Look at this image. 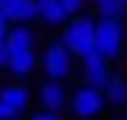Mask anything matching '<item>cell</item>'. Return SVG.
Returning <instances> with one entry per match:
<instances>
[{"label":"cell","instance_id":"13","mask_svg":"<svg viewBox=\"0 0 127 120\" xmlns=\"http://www.w3.org/2000/svg\"><path fill=\"white\" fill-rule=\"evenodd\" d=\"M90 3L97 7V13H100V17H121L124 13V0H90Z\"/></svg>","mask_w":127,"mask_h":120},{"label":"cell","instance_id":"14","mask_svg":"<svg viewBox=\"0 0 127 120\" xmlns=\"http://www.w3.org/2000/svg\"><path fill=\"white\" fill-rule=\"evenodd\" d=\"M64 10H67V17H77V13L84 10V0H60Z\"/></svg>","mask_w":127,"mask_h":120},{"label":"cell","instance_id":"4","mask_svg":"<svg viewBox=\"0 0 127 120\" xmlns=\"http://www.w3.org/2000/svg\"><path fill=\"white\" fill-rule=\"evenodd\" d=\"M121 50H124V24H121V17H97V53L114 60V57H121Z\"/></svg>","mask_w":127,"mask_h":120},{"label":"cell","instance_id":"16","mask_svg":"<svg viewBox=\"0 0 127 120\" xmlns=\"http://www.w3.org/2000/svg\"><path fill=\"white\" fill-rule=\"evenodd\" d=\"M7 30H10V17H7L3 7H0V40H7Z\"/></svg>","mask_w":127,"mask_h":120},{"label":"cell","instance_id":"19","mask_svg":"<svg viewBox=\"0 0 127 120\" xmlns=\"http://www.w3.org/2000/svg\"><path fill=\"white\" fill-rule=\"evenodd\" d=\"M124 3H127V0H124Z\"/></svg>","mask_w":127,"mask_h":120},{"label":"cell","instance_id":"1","mask_svg":"<svg viewBox=\"0 0 127 120\" xmlns=\"http://www.w3.org/2000/svg\"><path fill=\"white\" fill-rule=\"evenodd\" d=\"M64 44L70 47L74 57H87L90 50H97V17H87V13H77L64 24Z\"/></svg>","mask_w":127,"mask_h":120},{"label":"cell","instance_id":"3","mask_svg":"<svg viewBox=\"0 0 127 120\" xmlns=\"http://www.w3.org/2000/svg\"><path fill=\"white\" fill-rule=\"evenodd\" d=\"M40 67H44V73L50 77V80H67L70 70H74V53H70V47L64 44V40H50L44 50V57H40Z\"/></svg>","mask_w":127,"mask_h":120},{"label":"cell","instance_id":"18","mask_svg":"<svg viewBox=\"0 0 127 120\" xmlns=\"http://www.w3.org/2000/svg\"><path fill=\"white\" fill-rule=\"evenodd\" d=\"M3 3H7V0H0V7H3Z\"/></svg>","mask_w":127,"mask_h":120},{"label":"cell","instance_id":"10","mask_svg":"<svg viewBox=\"0 0 127 120\" xmlns=\"http://www.w3.org/2000/svg\"><path fill=\"white\" fill-rule=\"evenodd\" d=\"M3 13L10 17V24H30L37 20V0H7Z\"/></svg>","mask_w":127,"mask_h":120},{"label":"cell","instance_id":"9","mask_svg":"<svg viewBox=\"0 0 127 120\" xmlns=\"http://www.w3.org/2000/svg\"><path fill=\"white\" fill-rule=\"evenodd\" d=\"M37 20H44L47 27H64L70 17L60 0H37Z\"/></svg>","mask_w":127,"mask_h":120},{"label":"cell","instance_id":"6","mask_svg":"<svg viewBox=\"0 0 127 120\" xmlns=\"http://www.w3.org/2000/svg\"><path fill=\"white\" fill-rule=\"evenodd\" d=\"M80 73H84V83H90V87H107V80L114 73H110V60L104 57V53L90 50L87 57H80Z\"/></svg>","mask_w":127,"mask_h":120},{"label":"cell","instance_id":"17","mask_svg":"<svg viewBox=\"0 0 127 120\" xmlns=\"http://www.w3.org/2000/svg\"><path fill=\"white\" fill-rule=\"evenodd\" d=\"M7 60H10V47H7V40H0V70L7 67Z\"/></svg>","mask_w":127,"mask_h":120},{"label":"cell","instance_id":"12","mask_svg":"<svg viewBox=\"0 0 127 120\" xmlns=\"http://www.w3.org/2000/svg\"><path fill=\"white\" fill-rule=\"evenodd\" d=\"M104 100L107 107H127V77H110L107 87H104Z\"/></svg>","mask_w":127,"mask_h":120},{"label":"cell","instance_id":"11","mask_svg":"<svg viewBox=\"0 0 127 120\" xmlns=\"http://www.w3.org/2000/svg\"><path fill=\"white\" fill-rule=\"evenodd\" d=\"M33 44H37V33H33L30 24H10V30H7V47L10 50H27Z\"/></svg>","mask_w":127,"mask_h":120},{"label":"cell","instance_id":"7","mask_svg":"<svg viewBox=\"0 0 127 120\" xmlns=\"http://www.w3.org/2000/svg\"><path fill=\"white\" fill-rule=\"evenodd\" d=\"M37 100H40L44 110L60 114V110L70 103V94H67V87H64V80H50V77H47V80L37 87Z\"/></svg>","mask_w":127,"mask_h":120},{"label":"cell","instance_id":"2","mask_svg":"<svg viewBox=\"0 0 127 120\" xmlns=\"http://www.w3.org/2000/svg\"><path fill=\"white\" fill-rule=\"evenodd\" d=\"M70 117L74 120H100L104 107H107V100H104V90L100 87H90V83H84V87H77L74 94H70Z\"/></svg>","mask_w":127,"mask_h":120},{"label":"cell","instance_id":"5","mask_svg":"<svg viewBox=\"0 0 127 120\" xmlns=\"http://www.w3.org/2000/svg\"><path fill=\"white\" fill-rule=\"evenodd\" d=\"M27 107H30V90L20 80L0 87V120H17Z\"/></svg>","mask_w":127,"mask_h":120},{"label":"cell","instance_id":"15","mask_svg":"<svg viewBox=\"0 0 127 120\" xmlns=\"http://www.w3.org/2000/svg\"><path fill=\"white\" fill-rule=\"evenodd\" d=\"M30 120H64V117H60V114H54V110H44V107H40Z\"/></svg>","mask_w":127,"mask_h":120},{"label":"cell","instance_id":"8","mask_svg":"<svg viewBox=\"0 0 127 120\" xmlns=\"http://www.w3.org/2000/svg\"><path fill=\"white\" fill-rule=\"evenodd\" d=\"M37 50L33 47H27V50H10V60H7V70H10L17 80H27V77L37 70Z\"/></svg>","mask_w":127,"mask_h":120}]
</instances>
